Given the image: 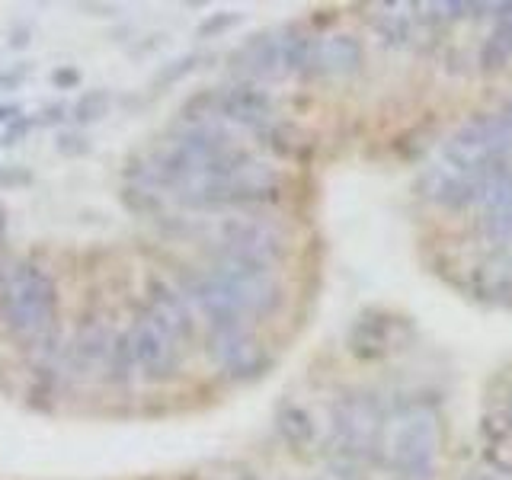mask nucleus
Segmentation results:
<instances>
[{
	"label": "nucleus",
	"instance_id": "f257e3e1",
	"mask_svg": "<svg viewBox=\"0 0 512 480\" xmlns=\"http://www.w3.org/2000/svg\"><path fill=\"white\" fill-rule=\"evenodd\" d=\"M55 282L36 263H7L0 272V320L23 343H39L55 324Z\"/></svg>",
	"mask_w": 512,
	"mask_h": 480
},
{
	"label": "nucleus",
	"instance_id": "f03ea898",
	"mask_svg": "<svg viewBox=\"0 0 512 480\" xmlns=\"http://www.w3.org/2000/svg\"><path fill=\"white\" fill-rule=\"evenodd\" d=\"M314 36H308L301 26L266 29L250 36L231 55V71L247 80V84H266V80L308 74L311 71Z\"/></svg>",
	"mask_w": 512,
	"mask_h": 480
},
{
	"label": "nucleus",
	"instance_id": "7ed1b4c3",
	"mask_svg": "<svg viewBox=\"0 0 512 480\" xmlns=\"http://www.w3.org/2000/svg\"><path fill=\"white\" fill-rule=\"evenodd\" d=\"M384 423H388V413H384L378 394L372 391L340 394L330 410L333 452L368 464L384 448Z\"/></svg>",
	"mask_w": 512,
	"mask_h": 480
},
{
	"label": "nucleus",
	"instance_id": "20e7f679",
	"mask_svg": "<svg viewBox=\"0 0 512 480\" xmlns=\"http://www.w3.org/2000/svg\"><path fill=\"white\" fill-rule=\"evenodd\" d=\"M212 279L221 285V292L228 295L234 311L250 324V320L269 317L282 308V282L272 266H260L250 260H237V256H215V263L208 266Z\"/></svg>",
	"mask_w": 512,
	"mask_h": 480
},
{
	"label": "nucleus",
	"instance_id": "39448f33",
	"mask_svg": "<svg viewBox=\"0 0 512 480\" xmlns=\"http://www.w3.org/2000/svg\"><path fill=\"white\" fill-rule=\"evenodd\" d=\"M189 122H231L253 132H266L276 122V100L260 87L237 80V84L208 90L189 103Z\"/></svg>",
	"mask_w": 512,
	"mask_h": 480
},
{
	"label": "nucleus",
	"instance_id": "423d86ee",
	"mask_svg": "<svg viewBox=\"0 0 512 480\" xmlns=\"http://www.w3.org/2000/svg\"><path fill=\"white\" fill-rule=\"evenodd\" d=\"M512 128L503 122L500 112L493 116H474L442 144V164L458 173L487 170L500 160H509Z\"/></svg>",
	"mask_w": 512,
	"mask_h": 480
},
{
	"label": "nucleus",
	"instance_id": "0eeeda50",
	"mask_svg": "<svg viewBox=\"0 0 512 480\" xmlns=\"http://www.w3.org/2000/svg\"><path fill=\"white\" fill-rule=\"evenodd\" d=\"M388 461L397 480H432L439 464V423L429 410H407L391 429Z\"/></svg>",
	"mask_w": 512,
	"mask_h": 480
},
{
	"label": "nucleus",
	"instance_id": "6e6552de",
	"mask_svg": "<svg viewBox=\"0 0 512 480\" xmlns=\"http://www.w3.org/2000/svg\"><path fill=\"white\" fill-rule=\"evenodd\" d=\"M288 253V237L269 218H228L218 231V256H237L260 266H276Z\"/></svg>",
	"mask_w": 512,
	"mask_h": 480
},
{
	"label": "nucleus",
	"instance_id": "1a4fd4ad",
	"mask_svg": "<svg viewBox=\"0 0 512 480\" xmlns=\"http://www.w3.org/2000/svg\"><path fill=\"white\" fill-rule=\"evenodd\" d=\"M208 359L215 368L231 381H250L263 375L266 368V349L256 340L250 324H234V327H218L208 330Z\"/></svg>",
	"mask_w": 512,
	"mask_h": 480
},
{
	"label": "nucleus",
	"instance_id": "9d476101",
	"mask_svg": "<svg viewBox=\"0 0 512 480\" xmlns=\"http://www.w3.org/2000/svg\"><path fill=\"white\" fill-rule=\"evenodd\" d=\"M125 333H128V340H132L135 372L144 381H167V378L176 375L183 346L173 340L164 324H157V320L144 311Z\"/></svg>",
	"mask_w": 512,
	"mask_h": 480
},
{
	"label": "nucleus",
	"instance_id": "9b49d317",
	"mask_svg": "<svg viewBox=\"0 0 512 480\" xmlns=\"http://www.w3.org/2000/svg\"><path fill=\"white\" fill-rule=\"evenodd\" d=\"M404 327V320L394 317V314H384V311H365L356 317V324L349 327V352L356 359H381L388 352L397 349V333Z\"/></svg>",
	"mask_w": 512,
	"mask_h": 480
},
{
	"label": "nucleus",
	"instance_id": "f8f14e48",
	"mask_svg": "<svg viewBox=\"0 0 512 480\" xmlns=\"http://www.w3.org/2000/svg\"><path fill=\"white\" fill-rule=\"evenodd\" d=\"M148 314L164 324L176 343H192L196 336V308L186 298L183 288H173L170 282H151L148 288Z\"/></svg>",
	"mask_w": 512,
	"mask_h": 480
},
{
	"label": "nucleus",
	"instance_id": "ddd939ff",
	"mask_svg": "<svg viewBox=\"0 0 512 480\" xmlns=\"http://www.w3.org/2000/svg\"><path fill=\"white\" fill-rule=\"evenodd\" d=\"M362 42L352 32H330V36L314 39L311 71L317 77H349L362 68Z\"/></svg>",
	"mask_w": 512,
	"mask_h": 480
},
{
	"label": "nucleus",
	"instance_id": "4468645a",
	"mask_svg": "<svg viewBox=\"0 0 512 480\" xmlns=\"http://www.w3.org/2000/svg\"><path fill=\"white\" fill-rule=\"evenodd\" d=\"M471 285H474V295L484 301L512 298V250L484 256V260L471 269Z\"/></svg>",
	"mask_w": 512,
	"mask_h": 480
},
{
	"label": "nucleus",
	"instance_id": "2eb2a0df",
	"mask_svg": "<svg viewBox=\"0 0 512 480\" xmlns=\"http://www.w3.org/2000/svg\"><path fill=\"white\" fill-rule=\"evenodd\" d=\"M276 432L279 439L292 448L295 455H308L317 445V423L314 416L298 404H282L276 413Z\"/></svg>",
	"mask_w": 512,
	"mask_h": 480
},
{
	"label": "nucleus",
	"instance_id": "dca6fc26",
	"mask_svg": "<svg viewBox=\"0 0 512 480\" xmlns=\"http://www.w3.org/2000/svg\"><path fill=\"white\" fill-rule=\"evenodd\" d=\"M388 10L391 13H375V20H372V26L381 36V42L394 45V48L410 45V39H413V16L410 13H397V7H388Z\"/></svg>",
	"mask_w": 512,
	"mask_h": 480
},
{
	"label": "nucleus",
	"instance_id": "f3484780",
	"mask_svg": "<svg viewBox=\"0 0 512 480\" xmlns=\"http://www.w3.org/2000/svg\"><path fill=\"white\" fill-rule=\"evenodd\" d=\"M512 61V32L503 26H493L490 36L480 45V68L484 71H500Z\"/></svg>",
	"mask_w": 512,
	"mask_h": 480
},
{
	"label": "nucleus",
	"instance_id": "a211bd4d",
	"mask_svg": "<svg viewBox=\"0 0 512 480\" xmlns=\"http://www.w3.org/2000/svg\"><path fill=\"white\" fill-rule=\"evenodd\" d=\"M109 349L112 340L103 324H87L77 336V359L80 365H96V362H106L109 359Z\"/></svg>",
	"mask_w": 512,
	"mask_h": 480
},
{
	"label": "nucleus",
	"instance_id": "6ab92c4d",
	"mask_svg": "<svg viewBox=\"0 0 512 480\" xmlns=\"http://www.w3.org/2000/svg\"><path fill=\"white\" fill-rule=\"evenodd\" d=\"M484 234L496 244H512V199L484 208Z\"/></svg>",
	"mask_w": 512,
	"mask_h": 480
},
{
	"label": "nucleus",
	"instance_id": "aec40b11",
	"mask_svg": "<svg viewBox=\"0 0 512 480\" xmlns=\"http://www.w3.org/2000/svg\"><path fill=\"white\" fill-rule=\"evenodd\" d=\"M112 106V93L106 87H96V90H87L84 96L77 100L74 106V122L77 125H90V122H100Z\"/></svg>",
	"mask_w": 512,
	"mask_h": 480
},
{
	"label": "nucleus",
	"instance_id": "412c9836",
	"mask_svg": "<svg viewBox=\"0 0 512 480\" xmlns=\"http://www.w3.org/2000/svg\"><path fill=\"white\" fill-rule=\"evenodd\" d=\"M330 471H333L336 480H368L362 461H352V458L336 455V452L330 455Z\"/></svg>",
	"mask_w": 512,
	"mask_h": 480
},
{
	"label": "nucleus",
	"instance_id": "4be33fe9",
	"mask_svg": "<svg viewBox=\"0 0 512 480\" xmlns=\"http://www.w3.org/2000/svg\"><path fill=\"white\" fill-rule=\"evenodd\" d=\"M196 61H199V55H189V58H180V61L167 64V68L154 77V87H167V84H176V80L186 77L192 68H196Z\"/></svg>",
	"mask_w": 512,
	"mask_h": 480
},
{
	"label": "nucleus",
	"instance_id": "5701e85b",
	"mask_svg": "<svg viewBox=\"0 0 512 480\" xmlns=\"http://www.w3.org/2000/svg\"><path fill=\"white\" fill-rule=\"evenodd\" d=\"M55 148L64 157H84V154H90V141L84 135H77V132H64V135H58Z\"/></svg>",
	"mask_w": 512,
	"mask_h": 480
},
{
	"label": "nucleus",
	"instance_id": "b1692460",
	"mask_svg": "<svg viewBox=\"0 0 512 480\" xmlns=\"http://www.w3.org/2000/svg\"><path fill=\"white\" fill-rule=\"evenodd\" d=\"M234 23H240V16H237V13H218V16H212V20H205V23L199 26V36H202V39H205V36H218V32L231 29Z\"/></svg>",
	"mask_w": 512,
	"mask_h": 480
},
{
	"label": "nucleus",
	"instance_id": "393cba45",
	"mask_svg": "<svg viewBox=\"0 0 512 480\" xmlns=\"http://www.w3.org/2000/svg\"><path fill=\"white\" fill-rule=\"evenodd\" d=\"M32 183V173L23 170V167H7V170H0V186H29Z\"/></svg>",
	"mask_w": 512,
	"mask_h": 480
},
{
	"label": "nucleus",
	"instance_id": "a878e982",
	"mask_svg": "<svg viewBox=\"0 0 512 480\" xmlns=\"http://www.w3.org/2000/svg\"><path fill=\"white\" fill-rule=\"evenodd\" d=\"M29 128H32V122L29 119H16V122H10V132H4V135H0V144H16V141H20L26 132H29Z\"/></svg>",
	"mask_w": 512,
	"mask_h": 480
},
{
	"label": "nucleus",
	"instance_id": "bb28decb",
	"mask_svg": "<svg viewBox=\"0 0 512 480\" xmlns=\"http://www.w3.org/2000/svg\"><path fill=\"white\" fill-rule=\"evenodd\" d=\"M20 106H0V122H16L20 119Z\"/></svg>",
	"mask_w": 512,
	"mask_h": 480
},
{
	"label": "nucleus",
	"instance_id": "cd10ccee",
	"mask_svg": "<svg viewBox=\"0 0 512 480\" xmlns=\"http://www.w3.org/2000/svg\"><path fill=\"white\" fill-rule=\"evenodd\" d=\"M77 74L74 71H64V74H55V84H74Z\"/></svg>",
	"mask_w": 512,
	"mask_h": 480
},
{
	"label": "nucleus",
	"instance_id": "c85d7f7f",
	"mask_svg": "<svg viewBox=\"0 0 512 480\" xmlns=\"http://www.w3.org/2000/svg\"><path fill=\"white\" fill-rule=\"evenodd\" d=\"M500 116H503V122H506V125L512 128V96H509V103H506V106L500 109Z\"/></svg>",
	"mask_w": 512,
	"mask_h": 480
},
{
	"label": "nucleus",
	"instance_id": "c756f323",
	"mask_svg": "<svg viewBox=\"0 0 512 480\" xmlns=\"http://www.w3.org/2000/svg\"><path fill=\"white\" fill-rule=\"evenodd\" d=\"M4 237H7V212H4V205H0V244H4Z\"/></svg>",
	"mask_w": 512,
	"mask_h": 480
},
{
	"label": "nucleus",
	"instance_id": "7c9ffc66",
	"mask_svg": "<svg viewBox=\"0 0 512 480\" xmlns=\"http://www.w3.org/2000/svg\"><path fill=\"white\" fill-rule=\"evenodd\" d=\"M464 480H500V477H493V474H484V471H474V474H468Z\"/></svg>",
	"mask_w": 512,
	"mask_h": 480
},
{
	"label": "nucleus",
	"instance_id": "2f4dec72",
	"mask_svg": "<svg viewBox=\"0 0 512 480\" xmlns=\"http://www.w3.org/2000/svg\"><path fill=\"white\" fill-rule=\"evenodd\" d=\"M506 429L512 432V394H509V400H506Z\"/></svg>",
	"mask_w": 512,
	"mask_h": 480
},
{
	"label": "nucleus",
	"instance_id": "473e14b6",
	"mask_svg": "<svg viewBox=\"0 0 512 480\" xmlns=\"http://www.w3.org/2000/svg\"><path fill=\"white\" fill-rule=\"evenodd\" d=\"M4 266H7V263H4ZM4 266H0V272H4Z\"/></svg>",
	"mask_w": 512,
	"mask_h": 480
}]
</instances>
